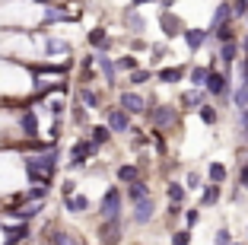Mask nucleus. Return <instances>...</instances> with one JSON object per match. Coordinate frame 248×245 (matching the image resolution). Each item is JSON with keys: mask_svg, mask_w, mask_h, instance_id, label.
Wrapping results in <instances>:
<instances>
[{"mask_svg": "<svg viewBox=\"0 0 248 245\" xmlns=\"http://www.w3.org/2000/svg\"><path fill=\"white\" fill-rule=\"evenodd\" d=\"M89 144L95 147V150H99V147H105L111 140V131H108V124H95V128H89Z\"/></svg>", "mask_w": 248, "mask_h": 245, "instance_id": "5701e85b", "label": "nucleus"}, {"mask_svg": "<svg viewBox=\"0 0 248 245\" xmlns=\"http://www.w3.org/2000/svg\"><path fill=\"white\" fill-rule=\"evenodd\" d=\"M245 19H248V16H245Z\"/></svg>", "mask_w": 248, "mask_h": 245, "instance_id": "603ef678", "label": "nucleus"}, {"mask_svg": "<svg viewBox=\"0 0 248 245\" xmlns=\"http://www.w3.org/2000/svg\"><path fill=\"white\" fill-rule=\"evenodd\" d=\"M242 48H245V54H248V35H245V38H242Z\"/></svg>", "mask_w": 248, "mask_h": 245, "instance_id": "3c124183", "label": "nucleus"}, {"mask_svg": "<svg viewBox=\"0 0 248 245\" xmlns=\"http://www.w3.org/2000/svg\"><path fill=\"white\" fill-rule=\"evenodd\" d=\"M58 147H51V150L38 153V156H26L22 159V169H26V175H29L32 185H54V172H58Z\"/></svg>", "mask_w": 248, "mask_h": 245, "instance_id": "f257e3e1", "label": "nucleus"}, {"mask_svg": "<svg viewBox=\"0 0 248 245\" xmlns=\"http://www.w3.org/2000/svg\"><path fill=\"white\" fill-rule=\"evenodd\" d=\"M185 73H188V67H162V70H156V80L159 83H166V86H175V83H182Z\"/></svg>", "mask_w": 248, "mask_h": 245, "instance_id": "a211bd4d", "label": "nucleus"}, {"mask_svg": "<svg viewBox=\"0 0 248 245\" xmlns=\"http://www.w3.org/2000/svg\"><path fill=\"white\" fill-rule=\"evenodd\" d=\"M232 102H235V108H248V80H242L239 83V89H232Z\"/></svg>", "mask_w": 248, "mask_h": 245, "instance_id": "7c9ffc66", "label": "nucleus"}, {"mask_svg": "<svg viewBox=\"0 0 248 245\" xmlns=\"http://www.w3.org/2000/svg\"><path fill=\"white\" fill-rule=\"evenodd\" d=\"M124 195H127V201L134 204V201H143V197H150L153 191H150V185H146L143 179H137V181H131V185L124 188Z\"/></svg>", "mask_w": 248, "mask_h": 245, "instance_id": "412c9836", "label": "nucleus"}, {"mask_svg": "<svg viewBox=\"0 0 248 245\" xmlns=\"http://www.w3.org/2000/svg\"><path fill=\"white\" fill-rule=\"evenodd\" d=\"M45 54L51 58V54H70V45L64 38H45Z\"/></svg>", "mask_w": 248, "mask_h": 245, "instance_id": "bb28decb", "label": "nucleus"}, {"mask_svg": "<svg viewBox=\"0 0 248 245\" xmlns=\"http://www.w3.org/2000/svg\"><path fill=\"white\" fill-rule=\"evenodd\" d=\"M207 77H210V67H201V64L188 67V80H191V86H197V89H204Z\"/></svg>", "mask_w": 248, "mask_h": 245, "instance_id": "393cba45", "label": "nucleus"}, {"mask_svg": "<svg viewBox=\"0 0 248 245\" xmlns=\"http://www.w3.org/2000/svg\"><path fill=\"white\" fill-rule=\"evenodd\" d=\"M156 216V204H153V195L150 197H143V201H134V223H140V226H146L150 220Z\"/></svg>", "mask_w": 248, "mask_h": 245, "instance_id": "4468645a", "label": "nucleus"}, {"mask_svg": "<svg viewBox=\"0 0 248 245\" xmlns=\"http://www.w3.org/2000/svg\"><path fill=\"white\" fill-rule=\"evenodd\" d=\"M121 236H124L121 216H118V220H99V242L102 245H118Z\"/></svg>", "mask_w": 248, "mask_h": 245, "instance_id": "1a4fd4ad", "label": "nucleus"}, {"mask_svg": "<svg viewBox=\"0 0 248 245\" xmlns=\"http://www.w3.org/2000/svg\"><path fill=\"white\" fill-rule=\"evenodd\" d=\"M204 89L213 96V99H219V102H232V80H229L226 70H217V67H210V77H207Z\"/></svg>", "mask_w": 248, "mask_h": 245, "instance_id": "f03ea898", "label": "nucleus"}, {"mask_svg": "<svg viewBox=\"0 0 248 245\" xmlns=\"http://www.w3.org/2000/svg\"><path fill=\"white\" fill-rule=\"evenodd\" d=\"M150 54H153L150 61H153V64H159V61L166 58V45H150Z\"/></svg>", "mask_w": 248, "mask_h": 245, "instance_id": "ea45409f", "label": "nucleus"}, {"mask_svg": "<svg viewBox=\"0 0 248 245\" xmlns=\"http://www.w3.org/2000/svg\"><path fill=\"white\" fill-rule=\"evenodd\" d=\"M185 188H188V191H197V188H201V175H197V172H188V181H185Z\"/></svg>", "mask_w": 248, "mask_h": 245, "instance_id": "79ce46f5", "label": "nucleus"}, {"mask_svg": "<svg viewBox=\"0 0 248 245\" xmlns=\"http://www.w3.org/2000/svg\"><path fill=\"white\" fill-rule=\"evenodd\" d=\"M185 45H188V51H201L207 42H210V29H185Z\"/></svg>", "mask_w": 248, "mask_h": 245, "instance_id": "f3484780", "label": "nucleus"}, {"mask_svg": "<svg viewBox=\"0 0 248 245\" xmlns=\"http://www.w3.org/2000/svg\"><path fill=\"white\" fill-rule=\"evenodd\" d=\"M239 188H245V191H248V159L242 163V169H239Z\"/></svg>", "mask_w": 248, "mask_h": 245, "instance_id": "37998d69", "label": "nucleus"}, {"mask_svg": "<svg viewBox=\"0 0 248 245\" xmlns=\"http://www.w3.org/2000/svg\"><path fill=\"white\" fill-rule=\"evenodd\" d=\"M121 22H124V29L134 32V35H140V32L146 29V22H143V16H140V10H137V7H131V3L121 10Z\"/></svg>", "mask_w": 248, "mask_h": 245, "instance_id": "9b49d317", "label": "nucleus"}, {"mask_svg": "<svg viewBox=\"0 0 248 245\" xmlns=\"http://www.w3.org/2000/svg\"><path fill=\"white\" fill-rule=\"evenodd\" d=\"M172 245H191V229H178V232H172Z\"/></svg>", "mask_w": 248, "mask_h": 245, "instance_id": "58836bf2", "label": "nucleus"}, {"mask_svg": "<svg viewBox=\"0 0 248 245\" xmlns=\"http://www.w3.org/2000/svg\"><path fill=\"white\" fill-rule=\"evenodd\" d=\"M143 48H150V45H146L140 35H137V38H131V51H143Z\"/></svg>", "mask_w": 248, "mask_h": 245, "instance_id": "49530a36", "label": "nucleus"}, {"mask_svg": "<svg viewBox=\"0 0 248 245\" xmlns=\"http://www.w3.org/2000/svg\"><path fill=\"white\" fill-rule=\"evenodd\" d=\"M19 128H22V137L26 140H38V115H35V108H22Z\"/></svg>", "mask_w": 248, "mask_h": 245, "instance_id": "ddd939ff", "label": "nucleus"}, {"mask_svg": "<svg viewBox=\"0 0 248 245\" xmlns=\"http://www.w3.org/2000/svg\"><path fill=\"white\" fill-rule=\"evenodd\" d=\"M207 89H197V86H191V89H185L182 96H178V105L182 108H188V112H197V108L204 105V99H207Z\"/></svg>", "mask_w": 248, "mask_h": 245, "instance_id": "f8f14e48", "label": "nucleus"}, {"mask_svg": "<svg viewBox=\"0 0 248 245\" xmlns=\"http://www.w3.org/2000/svg\"><path fill=\"white\" fill-rule=\"evenodd\" d=\"M175 7V0H159V10H172Z\"/></svg>", "mask_w": 248, "mask_h": 245, "instance_id": "8fccbe9b", "label": "nucleus"}, {"mask_svg": "<svg viewBox=\"0 0 248 245\" xmlns=\"http://www.w3.org/2000/svg\"><path fill=\"white\" fill-rule=\"evenodd\" d=\"M213 245H232V232L223 226V229H217V236H213Z\"/></svg>", "mask_w": 248, "mask_h": 245, "instance_id": "4c0bfd02", "label": "nucleus"}, {"mask_svg": "<svg viewBox=\"0 0 248 245\" xmlns=\"http://www.w3.org/2000/svg\"><path fill=\"white\" fill-rule=\"evenodd\" d=\"M115 175H118V181H121V185H131V181L140 179V166H137V163H124V166L115 169Z\"/></svg>", "mask_w": 248, "mask_h": 245, "instance_id": "b1692460", "label": "nucleus"}, {"mask_svg": "<svg viewBox=\"0 0 248 245\" xmlns=\"http://www.w3.org/2000/svg\"><path fill=\"white\" fill-rule=\"evenodd\" d=\"M115 67H118V73H131V70H137V67H140V61L134 58V54H121V58L115 61Z\"/></svg>", "mask_w": 248, "mask_h": 245, "instance_id": "2f4dec72", "label": "nucleus"}, {"mask_svg": "<svg viewBox=\"0 0 248 245\" xmlns=\"http://www.w3.org/2000/svg\"><path fill=\"white\" fill-rule=\"evenodd\" d=\"M77 13L64 10L61 3H45V26H54V22H73Z\"/></svg>", "mask_w": 248, "mask_h": 245, "instance_id": "2eb2a0df", "label": "nucleus"}, {"mask_svg": "<svg viewBox=\"0 0 248 245\" xmlns=\"http://www.w3.org/2000/svg\"><path fill=\"white\" fill-rule=\"evenodd\" d=\"M121 207H124V195L121 188H108L99 201V220H118L121 216Z\"/></svg>", "mask_w": 248, "mask_h": 245, "instance_id": "7ed1b4c3", "label": "nucleus"}, {"mask_svg": "<svg viewBox=\"0 0 248 245\" xmlns=\"http://www.w3.org/2000/svg\"><path fill=\"white\" fill-rule=\"evenodd\" d=\"M146 3H150V7H153V3H159V0H131V7H146Z\"/></svg>", "mask_w": 248, "mask_h": 245, "instance_id": "09e8293b", "label": "nucleus"}, {"mask_svg": "<svg viewBox=\"0 0 248 245\" xmlns=\"http://www.w3.org/2000/svg\"><path fill=\"white\" fill-rule=\"evenodd\" d=\"M185 226H188V229H191V226H197V223H201V207H194V210H185Z\"/></svg>", "mask_w": 248, "mask_h": 245, "instance_id": "e433bc0d", "label": "nucleus"}, {"mask_svg": "<svg viewBox=\"0 0 248 245\" xmlns=\"http://www.w3.org/2000/svg\"><path fill=\"white\" fill-rule=\"evenodd\" d=\"M89 207H93V201H89L86 195H67L64 197V210L67 213H86Z\"/></svg>", "mask_w": 248, "mask_h": 245, "instance_id": "aec40b11", "label": "nucleus"}, {"mask_svg": "<svg viewBox=\"0 0 248 245\" xmlns=\"http://www.w3.org/2000/svg\"><path fill=\"white\" fill-rule=\"evenodd\" d=\"M235 13H232V0H223V3H217V10H213V19H210V29H217V26H223V22H232Z\"/></svg>", "mask_w": 248, "mask_h": 245, "instance_id": "6ab92c4d", "label": "nucleus"}, {"mask_svg": "<svg viewBox=\"0 0 248 245\" xmlns=\"http://www.w3.org/2000/svg\"><path fill=\"white\" fill-rule=\"evenodd\" d=\"M58 245H77L73 232H64V229H61V239H58Z\"/></svg>", "mask_w": 248, "mask_h": 245, "instance_id": "a18cd8bd", "label": "nucleus"}, {"mask_svg": "<svg viewBox=\"0 0 248 245\" xmlns=\"http://www.w3.org/2000/svg\"><path fill=\"white\" fill-rule=\"evenodd\" d=\"M217 201H219V185H213V181H210V185L204 188V195H201V207H213Z\"/></svg>", "mask_w": 248, "mask_h": 245, "instance_id": "473e14b6", "label": "nucleus"}, {"mask_svg": "<svg viewBox=\"0 0 248 245\" xmlns=\"http://www.w3.org/2000/svg\"><path fill=\"white\" fill-rule=\"evenodd\" d=\"M146 115H150V124H153L156 131H169V128H175V121H178L175 105H156V108H150Z\"/></svg>", "mask_w": 248, "mask_h": 245, "instance_id": "423d86ee", "label": "nucleus"}, {"mask_svg": "<svg viewBox=\"0 0 248 245\" xmlns=\"http://www.w3.org/2000/svg\"><path fill=\"white\" fill-rule=\"evenodd\" d=\"M86 38H89V45H93V48H99V51H108L111 48V35H108V29H102V26H95Z\"/></svg>", "mask_w": 248, "mask_h": 245, "instance_id": "4be33fe9", "label": "nucleus"}, {"mask_svg": "<svg viewBox=\"0 0 248 245\" xmlns=\"http://www.w3.org/2000/svg\"><path fill=\"white\" fill-rule=\"evenodd\" d=\"M210 38H217V42H232V38H235V29H232V22H223V26H217V29H210Z\"/></svg>", "mask_w": 248, "mask_h": 245, "instance_id": "c85d7f7f", "label": "nucleus"}, {"mask_svg": "<svg viewBox=\"0 0 248 245\" xmlns=\"http://www.w3.org/2000/svg\"><path fill=\"white\" fill-rule=\"evenodd\" d=\"M239 38H232V42H219V51H217V61L219 64H223V70L229 73V67L235 64V61H239Z\"/></svg>", "mask_w": 248, "mask_h": 245, "instance_id": "9d476101", "label": "nucleus"}, {"mask_svg": "<svg viewBox=\"0 0 248 245\" xmlns=\"http://www.w3.org/2000/svg\"><path fill=\"white\" fill-rule=\"evenodd\" d=\"M232 13L235 16H248V0H232Z\"/></svg>", "mask_w": 248, "mask_h": 245, "instance_id": "a19ab883", "label": "nucleus"}, {"mask_svg": "<svg viewBox=\"0 0 248 245\" xmlns=\"http://www.w3.org/2000/svg\"><path fill=\"white\" fill-rule=\"evenodd\" d=\"M58 239H61V229H54V226H45V232H42V245H58Z\"/></svg>", "mask_w": 248, "mask_h": 245, "instance_id": "c9c22d12", "label": "nucleus"}, {"mask_svg": "<svg viewBox=\"0 0 248 245\" xmlns=\"http://www.w3.org/2000/svg\"><path fill=\"white\" fill-rule=\"evenodd\" d=\"M80 99L86 102V108H99V105H102L99 93H95V89H89V86H80Z\"/></svg>", "mask_w": 248, "mask_h": 245, "instance_id": "72a5a7b5", "label": "nucleus"}, {"mask_svg": "<svg viewBox=\"0 0 248 245\" xmlns=\"http://www.w3.org/2000/svg\"><path fill=\"white\" fill-rule=\"evenodd\" d=\"M239 73H242V80H248V54L242 58V64H239Z\"/></svg>", "mask_w": 248, "mask_h": 245, "instance_id": "de8ad7c7", "label": "nucleus"}, {"mask_svg": "<svg viewBox=\"0 0 248 245\" xmlns=\"http://www.w3.org/2000/svg\"><path fill=\"white\" fill-rule=\"evenodd\" d=\"M73 121H77V124H86V108H80L77 102H73Z\"/></svg>", "mask_w": 248, "mask_h": 245, "instance_id": "c03bdc74", "label": "nucleus"}, {"mask_svg": "<svg viewBox=\"0 0 248 245\" xmlns=\"http://www.w3.org/2000/svg\"><path fill=\"white\" fill-rule=\"evenodd\" d=\"M102 112H105V124H108L111 134H131V115L121 105H105Z\"/></svg>", "mask_w": 248, "mask_h": 245, "instance_id": "20e7f679", "label": "nucleus"}, {"mask_svg": "<svg viewBox=\"0 0 248 245\" xmlns=\"http://www.w3.org/2000/svg\"><path fill=\"white\" fill-rule=\"evenodd\" d=\"M118 105L127 112L131 118H140V115H146V99L137 93V89H124L121 96H118Z\"/></svg>", "mask_w": 248, "mask_h": 245, "instance_id": "6e6552de", "label": "nucleus"}, {"mask_svg": "<svg viewBox=\"0 0 248 245\" xmlns=\"http://www.w3.org/2000/svg\"><path fill=\"white\" fill-rule=\"evenodd\" d=\"M166 197H169V204H182L185 197H188V188H185L182 181H169L166 185Z\"/></svg>", "mask_w": 248, "mask_h": 245, "instance_id": "a878e982", "label": "nucleus"}, {"mask_svg": "<svg viewBox=\"0 0 248 245\" xmlns=\"http://www.w3.org/2000/svg\"><path fill=\"white\" fill-rule=\"evenodd\" d=\"M197 115H201V121H204V124H210V128H213V124L219 121L217 108H213V105H207V102H204V105H201V108H197Z\"/></svg>", "mask_w": 248, "mask_h": 245, "instance_id": "f704fd0d", "label": "nucleus"}, {"mask_svg": "<svg viewBox=\"0 0 248 245\" xmlns=\"http://www.w3.org/2000/svg\"><path fill=\"white\" fill-rule=\"evenodd\" d=\"M95 64L102 70L105 83H108V86H118V67H115V61L108 58V51H99V54H95Z\"/></svg>", "mask_w": 248, "mask_h": 245, "instance_id": "dca6fc26", "label": "nucleus"}, {"mask_svg": "<svg viewBox=\"0 0 248 245\" xmlns=\"http://www.w3.org/2000/svg\"><path fill=\"white\" fill-rule=\"evenodd\" d=\"M245 140H248V137H245Z\"/></svg>", "mask_w": 248, "mask_h": 245, "instance_id": "864d4df0", "label": "nucleus"}, {"mask_svg": "<svg viewBox=\"0 0 248 245\" xmlns=\"http://www.w3.org/2000/svg\"><path fill=\"white\" fill-rule=\"evenodd\" d=\"M146 80H153V70H146V67H137V70L127 73V83H131V86H143Z\"/></svg>", "mask_w": 248, "mask_h": 245, "instance_id": "c756f323", "label": "nucleus"}, {"mask_svg": "<svg viewBox=\"0 0 248 245\" xmlns=\"http://www.w3.org/2000/svg\"><path fill=\"white\" fill-rule=\"evenodd\" d=\"M226 166H223V163H210V166H207V179L213 181V185H223V181H226Z\"/></svg>", "mask_w": 248, "mask_h": 245, "instance_id": "cd10ccee", "label": "nucleus"}, {"mask_svg": "<svg viewBox=\"0 0 248 245\" xmlns=\"http://www.w3.org/2000/svg\"><path fill=\"white\" fill-rule=\"evenodd\" d=\"M159 29H162L166 38H182L188 26H185V19L178 13H172V10H159Z\"/></svg>", "mask_w": 248, "mask_h": 245, "instance_id": "0eeeda50", "label": "nucleus"}, {"mask_svg": "<svg viewBox=\"0 0 248 245\" xmlns=\"http://www.w3.org/2000/svg\"><path fill=\"white\" fill-rule=\"evenodd\" d=\"M95 156V147L89 144L86 137H80V140H73V147H70V159H67V169H83L89 163V159Z\"/></svg>", "mask_w": 248, "mask_h": 245, "instance_id": "39448f33", "label": "nucleus"}]
</instances>
